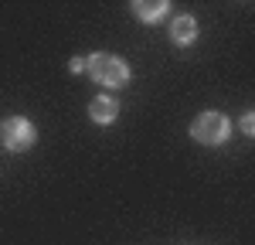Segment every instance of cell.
Segmentation results:
<instances>
[{"instance_id":"5","label":"cell","mask_w":255,"mask_h":245,"mask_svg":"<svg viewBox=\"0 0 255 245\" xmlns=\"http://www.w3.org/2000/svg\"><path fill=\"white\" fill-rule=\"evenodd\" d=\"M129 10L136 14L139 24H160V20L170 14V3L167 0H133Z\"/></svg>"},{"instance_id":"7","label":"cell","mask_w":255,"mask_h":245,"mask_svg":"<svg viewBox=\"0 0 255 245\" xmlns=\"http://www.w3.org/2000/svg\"><path fill=\"white\" fill-rule=\"evenodd\" d=\"M238 129H242L245 136H255V109H249V113L238 120Z\"/></svg>"},{"instance_id":"3","label":"cell","mask_w":255,"mask_h":245,"mask_svg":"<svg viewBox=\"0 0 255 245\" xmlns=\"http://www.w3.org/2000/svg\"><path fill=\"white\" fill-rule=\"evenodd\" d=\"M0 140H3L7 150L24 153V150H31L38 143V129H34V122L27 120V116H7V120L0 122Z\"/></svg>"},{"instance_id":"6","label":"cell","mask_w":255,"mask_h":245,"mask_svg":"<svg viewBox=\"0 0 255 245\" xmlns=\"http://www.w3.org/2000/svg\"><path fill=\"white\" fill-rule=\"evenodd\" d=\"M170 41L174 44H180V48H191L197 41V20L194 14H177L174 20H170Z\"/></svg>"},{"instance_id":"4","label":"cell","mask_w":255,"mask_h":245,"mask_svg":"<svg viewBox=\"0 0 255 245\" xmlns=\"http://www.w3.org/2000/svg\"><path fill=\"white\" fill-rule=\"evenodd\" d=\"M89 120L99 122V126H113L119 120V102L116 96H96L89 102Z\"/></svg>"},{"instance_id":"8","label":"cell","mask_w":255,"mask_h":245,"mask_svg":"<svg viewBox=\"0 0 255 245\" xmlns=\"http://www.w3.org/2000/svg\"><path fill=\"white\" fill-rule=\"evenodd\" d=\"M68 68H72L75 75H79V72H85V58H72V61H68Z\"/></svg>"},{"instance_id":"2","label":"cell","mask_w":255,"mask_h":245,"mask_svg":"<svg viewBox=\"0 0 255 245\" xmlns=\"http://www.w3.org/2000/svg\"><path fill=\"white\" fill-rule=\"evenodd\" d=\"M191 136H194L201 146H221L232 136V120L218 109H208V113H197L194 122H191Z\"/></svg>"},{"instance_id":"1","label":"cell","mask_w":255,"mask_h":245,"mask_svg":"<svg viewBox=\"0 0 255 245\" xmlns=\"http://www.w3.org/2000/svg\"><path fill=\"white\" fill-rule=\"evenodd\" d=\"M85 75L102 85V89H123V85H129L133 79V72H129V65L113 55V51H92L89 58H85Z\"/></svg>"}]
</instances>
